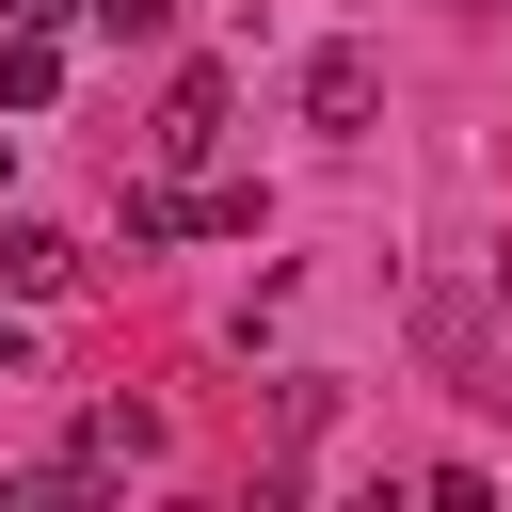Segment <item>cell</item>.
Segmentation results:
<instances>
[{
	"label": "cell",
	"instance_id": "obj_1",
	"mask_svg": "<svg viewBox=\"0 0 512 512\" xmlns=\"http://www.w3.org/2000/svg\"><path fill=\"white\" fill-rule=\"evenodd\" d=\"M288 96H304V128H320V144H352V128L384 112V64L336 32V48H304V80H288Z\"/></svg>",
	"mask_w": 512,
	"mask_h": 512
},
{
	"label": "cell",
	"instance_id": "obj_2",
	"mask_svg": "<svg viewBox=\"0 0 512 512\" xmlns=\"http://www.w3.org/2000/svg\"><path fill=\"white\" fill-rule=\"evenodd\" d=\"M64 448H80V464H96V480H144V464H160V448H176V432H160V400H96V416H80V432H64Z\"/></svg>",
	"mask_w": 512,
	"mask_h": 512
},
{
	"label": "cell",
	"instance_id": "obj_3",
	"mask_svg": "<svg viewBox=\"0 0 512 512\" xmlns=\"http://www.w3.org/2000/svg\"><path fill=\"white\" fill-rule=\"evenodd\" d=\"M0 288H16V304H64V288H80V240H64V224H0Z\"/></svg>",
	"mask_w": 512,
	"mask_h": 512
},
{
	"label": "cell",
	"instance_id": "obj_4",
	"mask_svg": "<svg viewBox=\"0 0 512 512\" xmlns=\"http://www.w3.org/2000/svg\"><path fill=\"white\" fill-rule=\"evenodd\" d=\"M224 144V64H192L176 96H160V160H208Z\"/></svg>",
	"mask_w": 512,
	"mask_h": 512
},
{
	"label": "cell",
	"instance_id": "obj_5",
	"mask_svg": "<svg viewBox=\"0 0 512 512\" xmlns=\"http://www.w3.org/2000/svg\"><path fill=\"white\" fill-rule=\"evenodd\" d=\"M64 96V32H0V112H48Z\"/></svg>",
	"mask_w": 512,
	"mask_h": 512
},
{
	"label": "cell",
	"instance_id": "obj_6",
	"mask_svg": "<svg viewBox=\"0 0 512 512\" xmlns=\"http://www.w3.org/2000/svg\"><path fill=\"white\" fill-rule=\"evenodd\" d=\"M96 32H112V48H160V32H176V0H96Z\"/></svg>",
	"mask_w": 512,
	"mask_h": 512
},
{
	"label": "cell",
	"instance_id": "obj_7",
	"mask_svg": "<svg viewBox=\"0 0 512 512\" xmlns=\"http://www.w3.org/2000/svg\"><path fill=\"white\" fill-rule=\"evenodd\" d=\"M64 16H96V0H0V32H64Z\"/></svg>",
	"mask_w": 512,
	"mask_h": 512
},
{
	"label": "cell",
	"instance_id": "obj_8",
	"mask_svg": "<svg viewBox=\"0 0 512 512\" xmlns=\"http://www.w3.org/2000/svg\"><path fill=\"white\" fill-rule=\"evenodd\" d=\"M16 368H32V320H16V304H0V384H16Z\"/></svg>",
	"mask_w": 512,
	"mask_h": 512
},
{
	"label": "cell",
	"instance_id": "obj_9",
	"mask_svg": "<svg viewBox=\"0 0 512 512\" xmlns=\"http://www.w3.org/2000/svg\"><path fill=\"white\" fill-rule=\"evenodd\" d=\"M0 176H16V128H0Z\"/></svg>",
	"mask_w": 512,
	"mask_h": 512
}]
</instances>
